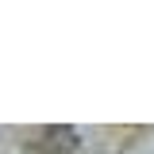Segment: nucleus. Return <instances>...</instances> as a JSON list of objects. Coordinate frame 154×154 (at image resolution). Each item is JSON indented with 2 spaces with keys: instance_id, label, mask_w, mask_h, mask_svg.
<instances>
[{
  "instance_id": "1",
  "label": "nucleus",
  "mask_w": 154,
  "mask_h": 154,
  "mask_svg": "<svg viewBox=\"0 0 154 154\" xmlns=\"http://www.w3.org/2000/svg\"><path fill=\"white\" fill-rule=\"evenodd\" d=\"M77 146H81V135L73 127H42L27 143L31 154H77Z\"/></svg>"
}]
</instances>
